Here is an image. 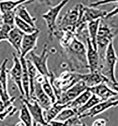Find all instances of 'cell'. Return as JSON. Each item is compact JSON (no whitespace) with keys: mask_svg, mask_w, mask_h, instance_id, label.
<instances>
[{"mask_svg":"<svg viewBox=\"0 0 118 126\" xmlns=\"http://www.w3.org/2000/svg\"><path fill=\"white\" fill-rule=\"evenodd\" d=\"M118 58L115 51L113 42L107 46L102 63L99 65L98 71L108 81L112 84L114 89L118 92V83L114 74Z\"/></svg>","mask_w":118,"mask_h":126,"instance_id":"cell-1","label":"cell"},{"mask_svg":"<svg viewBox=\"0 0 118 126\" xmlns=\"http://www.w3.org/2000/svg\"><path fill=\"white\" fill-rule=\"evenodd\" d=\"M29 57L28 59L36 68L39 74L46 77H50L51 74L48 70L47 66V61L49 58V53L47 44H45L42 52L40 55L34 53L33 51L29 53Z\"/></svg>","mask_w":118,"mask_h":126,"instance_id":"cell-2","label":"cell"},{"mask_svg":"<svg viewBox=\"0 0 118 126\" xmlns=\"http://www.w3.org/2000/svg\"><path fill=\"white\" fill-rule=\"evenodd\" d=\"M87 88L88 87L86 86L84 82L82 80H79L66 91L62 92L56 102L62 105L70 103Z\"/></svg>","mask_w":118,"mask_h":126,"instance_id":"cell-3","label":"cell"},{"mask_svg":"<svg viewBox=\"0 0 118 126\" xmlns=\"http://www.w3.org/2000/svg\"><path fill=\"white\" fill-rule=\"evenodd\" d=\"M40 78L36 76L34 81V89L30 99L36 101L44 110L49 109L52 105L51 99L46 94L42 89ZM29 99V100H30Z\"/></svg>","mask_w":118,"mask_h":126,"instance_id":"cell-4","label":"cell"},{"mask_svg":"<svg viewBox=\"0 0 118 126\" xmlns=\"http://www.w3.org/2000/svg\"><path fill=\"white\" fill-rule=\"evenodd\" d=\"M20 98L23 103L26 105L28 110L32 118L33 126H37L38 124L43 126L47 124L43 116L44 110L36 101L32 99L28 100L25 98L21 96Z\"/></svg>","mask_w":118,"mask_h":126,"instance_id":"cell-5","label":"cell"},{"mask_svg":"<svg viewBox=\"0 0 118 126\" xmlns=\"http://www.w3.org/2000/svg\"><path fill=\"white\" fill-rule=\"evenodd\" d=\"M118 104V96H117L96 104L92 108L78 117L81 120L86 117L93 118L110 108L117 106Z\"/></svg>","mask_w":118,"mask_h":126,"instance_id":"cell-6","label":"cell"},{"mask_svg":"<svg viewBox=\"0 0 118 126\" xmlns=\"http://www.w3.org/2000/svg\"><path fill=\"white\" fill-rule=\"evenodd\" d=\"M13 65L11 70H9V75L13 83L16 85L20 94V96L25 97V94L23 90L21 84L22 68L19 58L16 53H12Z\"/></svg>","mask_w":118,"mask_h":126,"instance_id":"cell-7","label":"cell"},{"mask_svg":"<svg viewBox=\"0 0 118 126\" xmlns=\"http://www.w3.org/2000/svg\"><path fill=\"white\" fill-rule=\"evenodd\" d=\"M68 0H62L56 6L51 8L48 11L43 14L42 17L45 20L47 28L50 32L53 33L56 28V21L59 14Z\"/></svg>","mask_w":118,"mask_h":126,"instance_id":"cell-8","label":"cell"},{"mask_svg":"<svg viewBox=\"0 0 118 126\" xmlns=\"http://www.w3.org/2000/svg\"><path fill=\"white\" fill-rule=\"evenodd\" d=\"M40 32L39 30L37 29L32 34H24L21 45L20 57L25 58L30 52L36 49Z\"/></svg>","mask_w":118,"mask_h":126,"instance_id":"cell-9","label":"cell"},{"mask_svg":"<svg viewBox=\"0 0 118 126\" xmlns=\"http://www.w3.org/2000/svg\"><path fill=\"white\" fill-rule=\"evenodd\" d=\"M86 58L87 66L89 69L90 72L98 71L100 64V56L98 50H96L94 48L89 38L86 39Z\"/></svg>","mask_w":118,"mask_h":126,"instance_id":"cell-10","label":"cell"},{"mask_svg":"<svg viewBox=\"0 0 118 126\" xmlns=\"http://www.w3.org/2000/svg\"><path fill=\"white\" fill-rule=\"evenodd\" d=\"M88 88L92 94L99 98L101 102L118 96V92L112 89L105 82H102L96 86Z\"/></svg>","mask_w":118,"mask_h":126,"instance_id":"cell-11","label":"cell"},{"mask_svg":"<svg viewBox=\"0 0 118 126\" xmlns=\"http://www.w3.org/2000/svg\"><path fill=\"white\" fill-rule=\"evenodd\" d=\"M79 80L83 81L88 88L96 86L102 82L107 84L108 80L101 74L99 71L90 72L87 74H78Z\"/></svg>","mask_w":118,"mask_h":126,"instance_id":"cell-12","label":"cell"},{"mask_svg":"<svg viewBox=\"0 0 118 126\" xmlns=\"http://www.w3.org/2000/svg\"><path fill=\"white\" fill-rule=\"evenodd\" d=\"M82 21L90 22L98 19L105 18L107 15L106 11H102L92 7H83Z\"/></svg>","mask_w":118,"mask_h":126,"instance_id":"cell-13","label":"cell"},{"mask_svg":"<svg viewBox=\"0 0 118 126\" xmlns=\"http://www.w3.org/2000/svg\"><path fill=\"white\" fill-rule=\"evenodd\" d=\"M113 33L108 28L107 26L101 25L100 23L96 39L97 47L98 46L101 47L108 46L111 42H113Z\"/></svg>","mask_w":118,"mask_h":126,"instance_id":"cell-14","label":"cell"},{"mask_svg":"<svg viewBox=\"0 0 118 126\" xmlns=\"http://www.w3.org/2000/svg\"><path fill=\"white\" fill-rule=\"evenodd\" d=\"M24 34L15 26L11 30L7 40V41L16 51L17 55H19V56L20 55L21 42Z\"/></svg>","mask_w":118,"mask_h":126,"instance_id":"cell-15","label":"cell"},{"mask_svg":"<svg viewBox=\"0 0 118 126\" xmlns=\"http://www.w3.org/2000/svg\"><path fill=\"white\" fill-rule=\"evenodd\" d=\"M70 103L62 105L55 102L52 104L49 109L46 110H44L43 116L45 122L47 123H49L50 121L53 120L61 112L62 110L67 108Z\"/></svg>","mask_w":118,"mask_h":126,"instance_id":"cell-16","label":"cell"},{"mask_svg":"<svg viewBox=\"0 0 118 126\" xmlns=\"http://www.w3.org/2000/svg\"><path fill=\"white\" fill-rule=\"evenodd\" d=\"M22 68L21 84L23 90L25 94V98L29 100V79L25 58L19 57Z\"/></svg>","mask_w":118,"mask_h":126,"instance_id":"cell-17","label":"cell"},{"mask_svg":"<svg viewBox=\"0 0 118 126\" xmlns=\"http://www.w3.org/2000/svg\"><path fill=\"white\" fill-rule=\"evenodd\" d=\"M24 4H22L18 6L16 9V16L20 18L24 22L28 23L32 28L36 29L35 26V22L36 18L32 17L26 8L24 6Z\"/></svg>","mask_w":118,"mask_h":126,"instance_id":"cell-18","label":"cell"},{"mask_svg":"<svg viewBox=\"0 0 118 126\" xmlns=\"http://www.w3.org/2000/svg\"><path fill=\"white\" fill-rule=\"evenodd\" d=\"M34 2L33 0H3L0 1V12L3 14L7 12L14 10L22 4H28Z\"/></svg>","mask_w":118,"mask_h":126,"instance_id":"cell-19","label":"cell"},{"mask_svg":"<svg viewBox=\"0 0 118 126\" xmlns=\"http://www.w3.org/2000/svg\"><path fill=\"white\" fill-rule=\"evenodd\" d=\"M101 20V19H98L94 21H91L90 22H88L87 26L88 33L89 35V39L94 48L96 50H98L96 39Z\"/></svg>","mask_w":118,"mask_h":126,"instance_id":"cell-20","label":"cell"},{"mask_svg":"<svg viewBox=\"0 0 118 126\" xmlns=\"http://www.w3.org/2000/svg\"><path fill=\"white\" fill-rule=\"evenodd\" d=\"M92 95V94L89 91L88 88H87L85 91L80 94L78 97L71 102L67 108L73 109L76 111L77 109L86 103Z\"/></svg>","mask_w":118,"mask_h":126,"instance_id":"cell-21","label":"cell"},{"mask_svg":"<svg viewBox=\"0 0 118 126\" xmlns=\"http://www.w3.org/2000/svg\"><path fill=\"white\" fill-rule=\"evenodd\" d=\"M69 48L70 51L83 59H86V52L83 44L77 38H73L69 46Z\"/></svg>","mask_w":118,"mask_h":126,"instance_id":"cell-22","label":"cell"},{"mask_svg":"<svg viewBox=\"0 0 118 126\" xmlns=\"http://www.w3.org/2000/svg\"><path fill=\"white\" fill-rule=\"evenodd\" d=\"M49 123L53 126H87L81 121L77 115L63 122L52 120Z\"/></svg>","mask_w":118,"mask_h":126,"instance_id":"cell-23","label":"cell"},{"mask_svg":"<svg viewBox=\"0 0 118 126\" xmlns=\"http://www.w3.org/2000/svg\"><path fill=\"white\" fill-rule=\"evenodd\" d=\"M9 60L5 59L0 66V83L6 91H8V75L9 70L7 68V64Z\"/></svg>","mask_w":118,"mask_h":126,"instance_id":"cell-24","label":"cell"},{"mask_svg":"<svg viewBox=\"0 0 118 126\" xmlns=\"http://www.w3.org/2000/svg\"><path fill=\"white\" fill-rule=\"evenodd\" d=\"M27 66L28 76L29 79V98L32 95L34 89V81L38 75V72L36 68L30 61L26 59Z\"/></svg>","mask_w":118,"mask_h":126,"instance_id":"cell-25","label":"cell"},{"mask_svg":"<svg viewBox=\"0 0 118 126\" xmlns=\"http://www.w3.org/2000/svg\"><path fill=\"white\" fill-rule=\"evenodd\" d=\"M101 101L100 99L96 95L92 94V96L90 99L88 100V101L84 104L83 106L77 109L75 112L76 115L79 116L82 113H84V112L88 110L89 109L92 108L93 106H94L96 104L101 102Z\"/></svg>","mask_w":118,"mask_h":126,"instance_id":"cell-26","label":"cell"},{"mask_svg":"<svg viewBox=\"0 0 118 126\" xmlns=\"http://www.w3.org/2000/svg\"><path fill=\"white\" fill-rule=\"evenodd\" d=\"M41 86L45 94L51 99L52 103H55L56 102V97L53 87L49 82L47 77H44V80L41 83Z\"/></svg>","mask_w":118,"mask_h":126,"instance_id":"cell-27","label":"cell"},{"mask_svg":"<svg viewBox=\"0 0 118 126\" xmlns=\"http://www.w3.org/2000/svg\"><path fill=\"white\" fill-rule=\"evenodd\" d=\"M80 13H78V9H74L67 12V15L63 18L62 24L67 25H73L79 21L80 19Z\"/></svg>","mask_w":118,"mask_h":126,"instance_id":"cell-28","label":"cell"},{"mask_svg":"<svg viewBox=\"0 0 118 126\" xmlns=\"http://www.w3.org/2000/svg\"><path fill=\"white\" fill-rule=\"evenodd\" d=\"M15 25L17 29L21 30L25 34H30L34 32L37 29L32 28L28 23L24 22L20 18L17 17L15 19Z\"/></svg>","mask_w":118,"mask_h":126,"instance_id":"cell-29","label":"cell"},{"mask_svg":"<svg viewBox=\"0 0 118 126\" xmlns=\"http://www.w3.org/2000/svg\"><path fill=\"white\" fill-rule=\"evenodd\" d=\"M16 9L1 14L2 23L9 26L12 29H13L15 27V19L16 16Z\"/></svg>","mask_w":118,"mask_h":126,"instance_id":"cell-30","label":"cell"},{"mask_svg":"<svg viewBox=\"0 0 118 126\" xmlns=\"http://www.w3.org/2000/svg\"><path fill=\"white\" fill-rule=\"evenodd\" d=\"M19 118L26 126H33V122L31 116L26 105L22 103L20 110Z\"/></svg>","mask_w":118,"mask_h":126,"instance_id":"cell-31","label":"cell"},{"mask_svg":"<svg viewBox=\"0 0 118 126\" xmlns=\"http://www.w3.org/2000/svg\"><path fill=\"white\" fill-rule=\"evenodd\" d=\"M76 115V112L74 110L69 108H66L62 110L61 112L53 120L63 122Z\"/></svg>","mask_w":118,"mask_h":126,"instance_id":"cell-32","label":"cell"},{"mask_svg":"<svg viewBox=\"0 0 118 126\" xmlns=\"http://www.w3.org/2000/svg\"><path fill=\"white\" fill-rule=\"evenodd\" d=\"M16 107L12 105H11L5 107L4 110L0 114V120L3 121L8 116H12L17 112Z\"/></svg>","mask_w":118,"mask_h":126,"instance_id":"cell-33","label":"cell"},{"mask_svg":"<svg viewBox=\"0 0 118 126\" xmlns=\"http://www.w3.org/2000/svg\"><path fill=\"white\" fill-rule=\"evenodd\" d=\"M12 29L9 26L2 24L0 27V42L5 40L7 41L9 34Z\"/></svg>","mask_w":118,"mask_h":126,"instance_id":"cell-34","label":"cell"},{"mask_svg":"<svg viewBox=\"0 0 118 126\" xmlns=\"http://www.w3.org/2000/svg\"><path fill=\"white\" fill-rule=\"evenodd\" d=\"M117 2L118 1H109V0H100V1H96L95 2L92 3L90 5V7H92V8H95L97 6H100V5H102L104 4H107L108 3H114V2Z\"/></svg>","mask_w":118,"mask_h":126,"instance_id":"cell-35","label":"cell"},{"mask_svg":"<svg viewBox=\"0 0 118 126\" xmlns=\"http://www.w3.org/2000/svg\"><path fill=\"white\" fill-rule=\"evenodd\" d=\"M107 120L106 119L100 118L96 120L92 124V126H106Z\"/></svg>","mask_w":118,"mask_h":126,"instance_id":"cell-36","label":"cell"},{"mask_svg":"<svg viewBox=\"0 0 118 126\" xmlns=\"http://www.w3.org/2000/svg\"><path fill=\"white\" fill-rule=\"evenodd\" d=\"M5 108V106L4 104V103L2 101L0 100V114L4 110Z\"/></svg>","mask_w":118,"mask_h":126,"instance_id":"cell-37","label":"cell"},{"mask_svg":"<svg viewBox=\"0 0 118 126\" xmlns=\"http://www.w3.org/2000/svg\"><path fill=\"white\" fill-rule=\"evenodd\" d=\"M14 126H26L24 124V123L22 122L21 121H19V122H18L17 123V124Z\"/></svg>","mask_w":118,"mask_h":126,"instance_id":"cell-38","label":"cell"},{"mask_svg":"<svg viewBox=\"0 0 118 126\" xmlns=\"http://www.w3.org/2000/svg\"><path fill=\"white\" fill-rule=\"evenodd\" d=\"M1 15L0 14V27H1V26L2 25V19H1Z\"/></svg>","mask_w":118,"mask_h":126,"instance_id":"cell-39","label":"cell"},{"mask_svg":"<svg viewBox=\"0 0 118 126\" xmlns=\"http://www.w3.org/2000/svg\"><path fill=\"white\" fill-rule=\"evenodd\" d=\"M53 126L52 125H51V124H50V123H47L46 124H45V125H43V126Z\"/></svg>","mask_w":118,"mask_h":126,"instance_id":"cell-40","label":"cell"},{"mask_svg":"<svg viewBox=\"0 0 118 126\" xmlns=\"http://www.w3.org/2000/svg\"></svg>","mask_w":118,"mask_h":126,"instance_id":"cell-41","label":"cell"},{"mask_svg":"<svg viewBox=\"0 0 118 126\" xmlns=\"http://www.w3.org/2000/svg\"></svg>","mask_w":118,"mask_h":126,"instance_id":"cell-42","label":"cell"}]
</instances>
